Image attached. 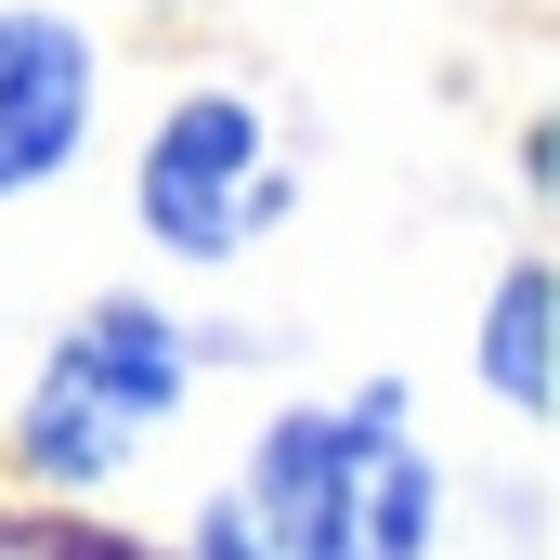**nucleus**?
<instances>
[{
  "label": "nucleus",
  "mask_w": 560,
  "mask_h": 560,
  "mask_svg": "<svg viewBox=\"0 0 560 560\" xmlns=\"http://www.w3.org/2000/svg\"><path fill=\"white\" fill-rule=\"evenodd\" d=\"M443 535V469L405 430V392L352 405H287L248 469L196 509V560H430Z\"/></svg>",
  "instance_id": "obj_1"
},
{
  "label": "nucleus",
  "mask_w": 560,
  "mask_h": 560,
  "mask_svg": "<svg viewBox=\"0 0 560 560\" xmlns=\"http://www.w3.org/2000/svg\"><path fill=\"white\" fill-rule=\"evenodd\" d=\"M183 392H196V339L156 313V300H92L52 352H39V378H26V418H13V456L39 469V482H118L156 430L183 418Z\"/></svg>",
  "instance_id": "obj_2"
},
{
  "label": "nucleus",
  "mask_w": 560,
  "mask_h": 560,
  "mask_svg": "<svg viewBox=\"0 0 560 560\" xmlns=\"http://www.w3.org/2000/svg\"><path fill=\"white\" fill-rule=\"evenodd\" d=\"M131 209H143V235H156L170 261H235V248L287 209L261 105H248V92H183V105L156 118V143H143V170H131Z\"/></svg>",
  "instance_id": "obj_3"
},
{
  "label": "nucleus",
  "mask_w": 560,
  "mask_h": 560,
  "mask_svg": "<svg viewBox=\"0 0 560 560\" xmlns=\"http://www.w3.org/2000/svg\"><path fill=\"white\" fill-rule=\"evenodd\" d=\"M92 143V39L66 13H0V196L52 183Z\"/></svg>",
  "instance_id": "obj_4"
},
{
  "label": "nucleus",
  "mask_w": 560,
  "mask_h": 560,
  "mask_svg": "<svg viewBox=\"0 0 560 560\" xmlns=\"http://www.w3.org/2000/svg\"><path fill=\"white\" fill-rule=\"evenodd\" d=\"M482 378L509 418H548V261H509L495 313H482Z\"/></svg>",
  "instance_id": "obj_5"
}]
</instances>
